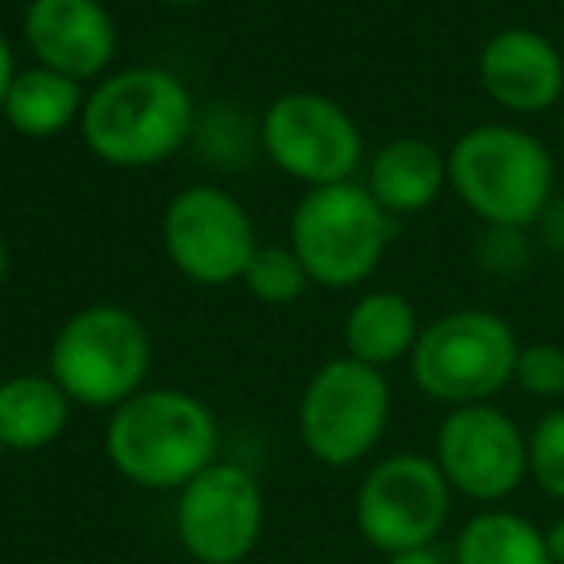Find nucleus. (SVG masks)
<instances>
[{
    "instance_id": "12",
    "label": "nucleus",
    "mask_w": 564,
    "mask_h": 564,
    "mask_svg": "<svg viewBox=\"0 0 564 564\" xmlns=\"http://www.w3.org/2000/svg\"><path fill=\"white\" fill-rule=\"evenodd\" d=\"M263 487L243 464L213 460L178 491L174 533L189 561L240 564L263 538Z\"/></svg>"
},
{
    "instance_id": "15",
    "label": "nucleus",
    "mask_w": 564,
    "mask_h": 564,
    "mask_svg": "<svg viewBox=\"0 0 564 564\" xmlns=\"http://www.w3.org/2000/svg\"><path fill=\"white\" fill-rule=\"evenodd\" d=\"M364 186L394 220L417 217L448 189V155L422 135H399L368 159Z\"/></svg>"
},
{
    "instance_id": "25",
    "label": "nucleus",
    "mask_w": 564,
    "mask_h": 564,
    "mask_svg": "<svg viewBox=\"0 0 564 564\" xmlns=\"http://www.w3.org/2000/svg\"><path fill=\"white\" fill-rule=\"evenodd\" d=\"M17 70H20V66H17V51H12V43L0 35V109H4V97H9Z\"/></svg>"
},
{
    "instance_id": "21",
    "label": "nucleus",
    "mask_w": 564,
    "mask_h": 564,
    "mask_svg": "<svg viewBox=\"0 0 564 564\" xmlns=\"http://www.w3.org/2000/svg\"><path fill=\"white\" fill-rule=\"evenodd\" d=\"M525 468L541 495L564 502V402L545 410L525 433Z\"/></svg>"
},
{
    "instance_id": "16",
    "label": "nucleus",
    "mask_w": 564,
    "mask_h": 564,
    "mask_svg": "<svg viewBox=\"0 0 564 564\" xmlns=\"http://www.w3.org/2000/svg\"><path fill=\"white\" fill-rule=\"evenodd\" d=\"M74 402L51 371L0 379V448L4 453H43L70 425Z\"/></svg>"
},
{
    "instance_id": "3",
    "label": "nucleus",
    "mask_w": 564,
    "mask_h": 564,
    "mask_svg": "<svg viewBox=\"0 0 564 564\" xmlns=\"http://www.w3.org/2000/svg\"><path fill=\"white\" fill-rule=\"evenodd\" d=\"M445 155L448 189L487 228H538L556 197L553 151L522 124H476Z\"/></svg>"
},
{
    "instance_id": "8",
    "label": "nucleus",
    "mask_w": 564,
    "mask_h": 564,
    "mask_svg": "<svg viewBox=\"0 0 564 564\" xmlns=\"http://www.w3.org/2000/svg\"><path fill=\"white\" fill-rule=\"evenodd\" d=\"M259 148L286 178L314 186L352 182L364 166V132L345 105L314 89L274 97L259 117Z\"/></svg>"
},
{
    "instance_id": "30",
    "label": "nucleus",
    "mask_w": 564,
    "mask_h": 564,
    "mask_svg": "<svg viewBox=\"0 0 564 564\" xmlns=\"http://www.w3.org/2000/svg\"><path fill=\"white\" fill-rule=\"evenodd\" d=\"M0 471H4V448H0Z\"/></svg>"
},
{
    "instance_id": "13",
    "label": "nucleus",
    "mask_w": 564,
    "mask_h": 564,
    "mask_svg": "<svg viewBox=\"0 0 564 564\" xmlns=\"http://www.w3.org/2000/svg\"><path fill=\"white\" fill-rule=\"evenodd\" d=\"M24 43L40 66L94 86L117 63L120 28L105 0H28Z\"/></svg>"
},
{
    "instance_id": "1",
    "label": "nucleus",
    "mask_w": 564,
    "mask_h": 564,
    "mask_svg": "<svg viewBox=\"0 0 564 564\" xmlns=\"http://www.w3.org/2000/svg\"><path fill=\"white\" fill-rule=\"evenodd\" d=\"M194 94L166 66H124L94 82L82 109V140L117 171L163 166L189 143Z\"/></svg>"
},
{
    "instance_id": "4",
    "label": "nucleus",
    "mask_w": 564,
    "mask_h": 564,
    "mask_svg": "<svg viewBox=\"0 0 564 564\" xmlns=\"http://www.w3.org/2000/svg\"><path fill=\"white\" fill-rule=\"evenodd\" d=\"M394 217L364 182L314 186L299 197L286 225V243L302 259L310 282L325 291H356L387 259Z\"/></svg>"
},
{
    "instance_id": "6",
    "label": "nucleus",
    "mask_w": 564,
    "mask_h": 564,
    "mask_svg": "<svg viewBox=\"0 0 564 564\" xmlns=\"http://www.w3.org/2000/svg\"><path fill=\"white\" fill-rule=\"evenodd\" d=\"M518 348L522 340L507 317L464 306L422 325L406 364L425 399L456 410L495 402L507 387H514Z\"/></svg>"
},
{
    "instance_id": "29",
    "label": "nucleus",
    "mask_w": 564,
    "mask_h": 564,
    "mask_svg": "<svg viewBox=\"0 0 564 564\" xmlns=\"http://www.w3.org/2000/svg\"><path fill=\"white\" fill-rule=\"evenodd\" d=\"M9 267H12L9 248H4V240H0V286H4V279H9Z\"/></svg>"
},
{
    "instance_id": "17",
    "label": "nucleus",
    "mask_w": 564,
    "mask_h": 564,
    "mask_svg": "<svg viewBox=\"0 0 564 564\" xmlns=\"http://www.w3.org/2000/svg\"><path fill=\"white\" fill-rule=\"evenodd\" d=\"M86 94L89 86L32 63L28 70H17V78H12L0 120L17 135H24V140H55V135L82 124Z\"/></svg>"
},
{
    "instance_id": "2",
    "label": "nucleus",
    "mask_w": 564,
    "mask_h": 564,
    "mask_svg": "<svg viewBox=\"0 0 564 564\" xmlns=\"http://www.w3.org/2000/svg\"><path fill=\"white\" fill-rule=\"evenodd\" d=\"M217 453V417L182 387H143L105 422V460L143 491H182Z\"/></svg>"
},
{
    "instance_id": "22",
    "label": "nucleus",
    "mask_w": 564,
    "mask_h": 564,
    "mask_svg": "<svg viewBox=\"0 0 564 564\" xmlns=\"http://www.w3.org/2000/svg\"><path fill=\"white\" fill-rule=\"evenodd\" d=\"M514 387L530 399L564 402V345L556 340H533L518 348Z\"/></svg>"
},
{
    "instance_id": "7",
    "label": "nucleus",
    "mask_w": 564,
    "mask_h": 564,
    "mask_svg": "<svg viewBox=\"0 0 564 564\" xmlns=\"http://www.w3.org/2000/svg\"><path fill=\"white\" fill-rule=\"evenodd\" d=\"M391 379L352 356L325 360L299 399V437L325 468L368 460L391 425Z\"/></svg>"
},
{
    "instance_id": "14",
    "label": "nucleus",
    "mask_w": 564,
    "mask_h": 564,
    "mask_svg": "<svg viewBox=\"0 0 564 564\" xmlns=\"http://www.w3.org/2000/svg\"><path fill=\"white\" fill-rule=\"evenodd\" d=\"M479 89L510 117H541L564 97V55L538 28L510 24L476 58Z\"/></svg>"
},
{
    "instance_id": "5",
    "label": "nucleus",
    "mask_w": 564,
    "mask_h": 564,
    "mask_svg": "<svg viewBox=\"0 0 564 564\" xmlns=\"http://www.w3.org/2000/svg\"><path fill=\"white\" fill-rule=\"evenodd\" d=\"M151 333L132 310L97 302L63 322L47 352V371L74 406L117 410L148 387Z\"/></svg>"
},
{
    "instance_id": "28",
    "label": "nucleus",
    "mask_w": 564,
    "mask_h": 564,
    "mask_svg": "<svg viewBox=\"0 0 564 564\" xmlns=\"http://www.w3.org/2000/svg\"><path fill=\"white\" fill-rule=\"evenodd\" d=\"M159 4H166V9H202L209 0H159Z\"/></svg>"
},
{
    "instance_id": "23",
    "label": "nucleus",
    "mask_w": 564,
    "mask_h": 564,
    "mask_svg": "<svg viewBox=\"0 0 564 564\" xmlns=\"http://www.w3.org/2000/svg\"><path fill=\"white\" fill-rule=\"evenodd\" d=\"M487 228V225H484ZM530 228H487L479 240V263L491 267L495 274H518L530 263Z\"/></svg>"
},
{
    "instance_id": "11",
    "label": "nucleus",
    "mask_w": 564,
    "mask_h": 564,
    "mask_svg": "<svg viewBox=\"0 0 564 564\" xmlns=\"http://www.w3.org/2000/svg\"><path fill=\"white\" fill-rule=\"evenodd\" d=\"M433 460L453 495L484 507L507 502L530 479L522 425L495 402L448 410L433 437Z\"/></svg>"
},
{
    "instance_id": "27",
    "label": "nucleus",
    "mask_w": 564,
    "mask_h": 564,
    "mask_svg": "<svg viewBox=\"0 0 564 564\" xmlns=\"http://www.w3.org/2000/svg\"><path fill=\"white\" fill-rule=\"evenodd\" d=\"M545 549H549V561L564 564V514L545 525Z\"/></svg>"
},
{
    "instance_id": "20",
    "label": "nucleus",
    "mask_w": 564,
    "mask_h": 564,
    "mask_svg": "<svg viewBox=\"0 0 564 564\" xmlns=\"http://www.w3.org/2000/svg\"><path fill=\"white\" fill-rule=\"evenodd\" d=\"M243 286L256 302L263 306H294L306 294L310 274L302 267V259L294 256L291 243H259L251 256L248 271H243Z\"/></svg>"
},
{
    "instance_id": "18",
    "label": "nucleus",
    "mask_w": 564,
    "mask_h": 564,
    "mask_svg": "<svg viewBox=\"0 0 564 564\" xmlns=\"http://www.w3.org/2000/svg\"><path fill=\"white\" fill-rule=\"evenodd\" d=\"M422 322L406 294L399 291H368L352 302L345 314V356L387 371L391 364L410 360Z\"/></svg>"
},
{
    "instance_id": "9",
    "label": "nucleus",
    "mask_w": 564,
    "mask_h": 564,
    "mask_svg": "<svg viewBox=\"0 0 564 564\" xmlns=\"http://www.w3.org/2000/svg\"><path fill=\"white\" fill-rule=\"evenodd\" d=\"M159 232L174 271L209 291L243 282V271L259 248L256 220L243 202L209 182L178 189L166 202Z\"/></svg>"
},
{
    "instance_id": "19",
    "label": "nucleus",
    "mask_w": 564,
    "mask_h": 564,
    "mask_svg": "<svg viewBox=\"0 0 564 564\" xmlns=\"http://www.w3.org/2000/svg\"><path fill=\"white\" fill-rule=\"evenodd\" d=\"M453 564H553L545 530L507 507H487L464 522Z\"/></svg>"
},
{
    "instance_id": "24",
    "label": "nucleus",
    "mask_w": 564,
    "mask_h": 564,
    "mask_svg": "<svg viewBox=\"0 0 564 564\" xmlns=\"http://www.w3.org/2000/svg\"><path fill=\"white\" fill-rule=\"evenodd\" d=\"M538 232L549 251H561L564 256V197H553V202H549L545 217L538 220Z\"/></svg>"
},
{
    "instance_id": "26",
    "label": "nucleus",
    "mask_w": 564,
    "mask_h": 564,
    "mask_svg": "<svg viewBox=\"0 0 564 564\" xmlns=\"http://www.w3.org/2000/svg\"><path fill=\"white\" fill-rule=\"evenodd\" d=\"M387 564H448V561L433 545H422V549H406V553L387 556Z\"/></svg>"
},
{
    "instance_id": "10",
    "label": "nucleus",
    "mask_w": 564,
    "mask_h": 564,
    "mask_svg": "<svg viewBox=\"0 0 564 564\" xmlns=\"http://www.w3.org/2000/svg\"><path fill=\"white\" fill-rule=\"evenodd\" d=\"M356 530L371 549L394 556L433 545L453 514V487L425 453H394L360 479Z\"/></svg>"
}]
</instances>
